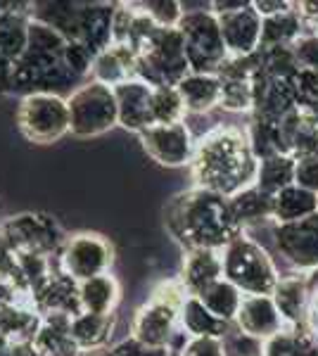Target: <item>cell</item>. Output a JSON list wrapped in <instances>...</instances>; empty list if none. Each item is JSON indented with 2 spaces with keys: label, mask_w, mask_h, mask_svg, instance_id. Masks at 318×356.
I'll use <instances>...</instances> for the list:
<instances>
[{
  "label": "cell",
  "mask_w": 318,
  "mask_h": 356,
  "mask_svg": "<svg viewBox=\"0 0 318 356\" xmlns=\"http://www.w3.org/2000/svg\"><path fill=\"white\" fill-rule=\"evenodd\" d=\"M294 169H297V159L292 154H278V157H269L259 162L257 183L254 186L266 195L276 197L280 191L294 186Z\"/></svg>",
  "instance_id": "35"
},
{
  "label": "cell",
  "mask_w": 318,
  "mask_h": 356,
  "mask_svg": "<svg viewBox=\"0 0 318 356\" xmlns=\"http://www.w3.org/2000/svg\"><path fill=\"white\" fill-rule=\"evenodd\" d=\"M223 278V259L216 250H193L183 259L178 280L190 297H200L207 288Z\"/></svg>",
  "instance_id": "22"
},
{
  "label": "cell",
  "mask_w": 318,
  "mask_h": 356,
  "mask_svg": "<svg viewBox=\"0 0 318 356\" xmlns=\"http://www.w3.org/2000/svg\"><path fill=\"white\" fill-rule=\"evenodd\" d=\"M171 238L188 252L216 250L221 252L238 233H242L230 214L228 197L216 193L190 188L176 195L164 211Z\"/></svg>",
  "instance_id": "2"
},
{
  "label": "cell",
  "mask_w": 318,
  "mask_h": 356,
  "mask_svg": "<svg viewBox=\"0 0 318 356\" xmlns=\"http://www.w3.org/2000/svg\"><path fill=\"white\" fill-rule=\"evenodd\" d=\"M17 126L22 136L38 145H50L69 134L67 97L55 93H33L22 97L17 110Z\"/></svg>",
  "instance_id": "9"
},
{
  "label": "cell",
  "mask_w": 318,
  "mask_h": 356,
  "mask_svg": "<svg viewBox=\"0 0 318 356\" xmlns=\"http://www.w3.org/2000/svg\"><path fill=\"white\" fill-rule=\"evenodd\" d=\"M69 105V134L77 138H97L119 124L114 88L97 81H86L72 90Z\"/></svg>",
  "instance_id": "8"
},
{
  "label": "cell",
  "mask_w": 318,
  "mask_h": 356,
  "mask_svg": "<svg viewBox=\"0 0 318 356\" xmlns=\"http://www.w3.org/2000/svg\"><path fill=\"white\" fill-rule=\"evenodd\" d=\"M190 171L195 188L230 200L257 183L259 159L250 150L245 129L216 126L195 143Z\"/></svg>",
  "instance_id": "1"
},
{
  "label": "cell",
  "mask_w": 318,
  "mask_h": 356,
  "mask_svg": "<svg viewBox=\"0 0 318 356\" xmlns=\"http://www.w3.org/2000/svg\"><path fill=\"white\" fill-rule=\"evenodd\" d=\"M33 356H81L72 337V316L45 314L31 340Z\"/></svg>",
  "instance_id": "20"
},
{
  "label": "cell",
  "mask_w": 318,
  "mask_h": 356,
  "mask_svg": "<svg viewBox=\"0 0 318 356\" xmlns=\"http://www.w3.org/2000/svg\"><path fill=\"white\" fill-rule=\"evenodd\" d=\"M33 309L45 316V314H67V316H79V283L72 280L57 268L53 278L40 288L36 295L31 297Z\"/></svg>",
  "instance_id": "23"
},
{
  "label": "cell",
  "mask_w": 318,
  "mask_h": 356,
  "mask_svg": "<svg viewBox=\"0 0 318 356\" xmlns=\"http://www.w3.org/2000/svg\"><path fill=\"white\" fill-rule=\"evenodd\" d=\"M318 211V195L290 186L273 197V223H294Z\"/></svg>",
  "instance_id": "33"
},
{
  "label": "cell",
  "mask_w": 318,
  "mask_h": 356,
  "mask_svg": "<svg viewBox=\"0 0 318 356\" xmlns=\"http://www.w3.org/2000/svg\"><path fill=\"white\" fill-rule=\"evenodd\" d=\"M273 243L294 273H314L318 268V211L294 223H273Z\"/></svg>",
  "instance_id": "12"
},
{
  "label": "cell",
  "mask_w": 318,
  "mask_h": 356,
  "mask_svg": "<svg viewBox=\"0 0 318 356\" xmlns=\"http://www.w3.org/2000/svg\"><path fill=\"white\" fill-rule=\"evenodd\" d=\"M178 325H181V330L188 337H216V340H223L225 332L233 328V323L218 321L198 297H188L186 300L181 309Z\"/></svg>",
  "instance_id": "31"
},
{
  "label": "cell",
  "mask_w": 318,
  "mask_h": 356,
  "mask_svg": "<svg viewBox=\"0 0 318 356\" xmlns=\"http://www.w3.org/2000/svg\"><path fill=\"white\" fill-rule=\"evenodd\" d=\"M254 90V119H266V122H283L290 112L297 110L294 105L292 81H280V79L264 76L262 72L254 74L252 79Z\"/></svg>",
  "instance_id": "15"
},
{
  "label": "cell",
  "mask_w": 318,
  "mask_h": 356,
  "mask_svg": "<svg viewBox=\"0 0 318 356\" xmlns=\"http://www.w3.org/2000/svg\"><path fill=\"white\" fill-rule=\"evenodd\" d=\"M117 314H79L72 318V337L79 352L90 356L105 352L114 335Z\"/></svg>",
  "instance_id": "24"
},
{
  "label": "cell",
  "mask_w": 318,
  "mask_h": 356,
  "mask_svg": "<svg viewBox=\"0 0 318 356\" xmlns=\"http://www.w3.org/2000/svg\"><path fill=\"white\" fill-rule=\"evenodd\" d=\"M67 41L43 22L33 19L29 26L26 53L15 62L13 72V93H55L62 88H72L81 81V76L69 69L65 62ZM79 88V86H77Z\"/></svg>",
  "instance_id": "3"
},
{
  "label": "cell",
  "mask_w": 318,
  "mask_h": 356,
  "mask_svg": "<svg viewBox=\"0 0 318 356\" xmlns=\"http://www.w3.org/2000/svg\"><path fill=\"white\" fill-rule=\"evenodd\" d=\"M22 300H26V297L22 295V292L17 290L13 283H5V280H0V309L10 307V304H17Z\"/></svg>",
  "instance_id": "52"
},
{
  "label": "cell",
  "mask_w": 318,
  "mask_h": 356,
  "mask_svg": "<svg viewBox=\"0 0 318 356\" xmlns=\"http://www.w3.org/2000/svg\"><path fill=\"white\" fill-rule=\"evenodd\" d=\"M81 356H86V354H81Z\"/></svg>",
  "instance_id": "56"
},
{
  "label": "cell",
  "mask_w": 318,
  "mask_h": 356,
  "mask_svg": "<svg viewBox=\"0 0 318 356\" xmlns=\"http://www.w3.org/2000/svg\"><path fill=\"white\" fill-rule=\"evenodd\" d=\"M29 26L31 17L19 13H3L0 10V57L8 62L19 60L29 45Z\"/></svg>",
  "instance_id": "34"
},
{
  "label": "cell",
  "mask_w": 318,
  "mask_h": 356,
  "mask_svg": "<svg viewBox=\"0 0 318 356\" xmlns=\"http://www.w3.org/2000/svg\"><path fill=\"white\" fill-rule=\"evenodd\" d=\"M138 72V55L136 50L129 45L112 43L105 53H100L93 60L90 67V81H97L109 88H117V86L133 81Z\"/></svg>",
  "instance_id": "21"
},
{
  "label": "cell",
  "mask_w": 318,
  "mask_h": 356,
  "mask_svg": "<svg viewBox=\"0 0 318 356\" xmlns=\"http://www.w3.org/2000/svg\"><path fill=\"white\" fill-rule=\"evenodd\" d=\"M136 5L161 29H176L183 17L181 3H176V0H148V3Z\"/></svg>",
  "instance_id": "42"
},
{
  "label": "cell",
  "mask_w": 318,
  "mask_h": 356,
  "mask_svg": "<svg viewBox=\"0 0 318 356\" xmlns=\"http://www.w3.org/2000/svg\"><path fill=\"white\" fill-rule=\"evenodd\" d=\"M306 285H309V290H318V268L306 275Z\"/></svg>",
  "instance_id": "54"
},
{
  "label": "cell",
  "mask_w": 318,
  "mask_h": 356,
  "mask_svg": "<svg viewBox=\"0 0 318 356\" xmlns=\"http://www.w3.org/2000/svg\"><path fill=\"white\" fill-rule=\"evenodd\" d=\"M245 134H247V143H250V150L259 162H264L269 157H278V154H290L280 122H266V119L252 117Z\"/></svg>",
  "instance_id": "32"
},
{
  "label": "cell",
  "mask_w": 318,
  "mask_h": 356,
  "mask_svg": "<svg viewBox=\"0 0 318 356\" xmlns=\"http://www.w3.org/2000/svg\"><path fill=\"white\" fill-rule=\"evenodd\" d=\"M13 72H15L13 62H8L5 57H0V95L13 93Z\"/></svg>",
  "instance_id": "53"
},
{
  "label": "cell",
  "mask_w": 318,
  "mask_h": 356,
  "mask_svg": "<svg viewBox=\"0 0 318 356\" xmlns=\"http://www.w3.org/2000/svg\"><path fill=\"white\" fill-rule=\"evenodd\" d=\"M228 207L240 231H250L252 226H259L264 221L273 223V197L259 191L257 186H250L242 193L233 195L228 200Z\"/></svg>",
  "instance_id": "26"
},
{
  "label": "cell",
  "mask_w": 318,
  "mask_h": 356,
  "mask_svg": "<svg viewBox=\"0 0 318 356\" xmlns=\"http://www.w3.org/2000/svg\"><path fill=\"white\" fill-rule=\"evenodd\" d=\"M0 280H5V283H13L15 288L22 292V288H19V264H17V254H15L13 247L8 245V240L3 238V233H0ZM22 295H24V292H22Z\"/></svg>",
  "instance_id": "47"
},
{
  "label": "cell",
  "mask_w": 318,
  "mask_h": 356,
  "mask_svg": "<svg viewBox=\"0 0 318 356\" xmlns=\"http://www.w3.org/2000/svg\"><path fill=\"white\" fill-rule=\"evenodd\" d=\"M188 117L186 102L178 88H154L152 90V119L157 124H183Z\"/></svg>",
  "instance_id": "39"
},
{
  "label": "cell",
  "mask_w": 318,
  "mask_h": 356,
  "mask_svg": "<svg viewBox=\"0 0 318 356\" xmlns=\"http://www.w3.org/2000/svg\"><path fill=\"white\" fill-rule=\"evenodd\" d=\"M152 90L141 79H133L114 88L117 97V112H119V126L136 134H143L150 126H154L152 119Z\"/></svg>",
  "instance_id": "17"
},
{
  "label": "cell",
  "mask_w": 318,
  "mask_h": 356,
  "mask_svg": "<svg viewBox=\"0 0 318 356\" xmlns=\"http://www.w3.org/2000/svg\"><path fill=\"white\" fill-rule=\"evenodd\" d=\"M223 354L225 356H264L262 354V347L264 342L262 340H254V337L245 335V332H240L238 328H230L228 332L223 335Z\"/></svg>",
  "instance_id": "43"
},
{
  "label": "cell",
  "mask_w": 318,
  "mask_h": 356,
  "mask_svg": "<svg viewBox=\"0 0 318 356\" xmlns=\"http://www.w3.org/2000/svg\"><path fill=\"white\" fill-rule=\"evenodd\" d=\"M264 356H318V340L306 330L283 328L264 342Z\"/></svg>",
  "instance_id": "37"
},
{
  "label": "cell",
  "mask_w": 318,
  "mask_h": 356,
  "mask_svg": "<svg viewBox=\"0 0 318 356\" xmlns=\"http://www.w3.org/2000/svg\"><path fill=\"white\" fill-rule=\"evenodd\" d=\"M55 261L62 273L84 283L109 273L114 264V247L100 233H77L65 240Z\"/></svg>",
  "instance_id": "11"
},
{
  "label": "cell",
  "mask_w": 318,
  "mask_h": 356,
  "mask_svg": "<svg viewBox=\"0 0 318 356\" xmlns=\"http://www.w3.org/2000/svg\"><path fill=\"white\" fill-rule=\"evenodd\" d=\"M259 72L264 76L280 79V81H292L299 74L297 57L292 48H271L259 50Z\"/></svg>",
  "instance_id": "38"
},
{
  "label": "cell",
  "mask_w": 318,
  "mask_h": 356,
  "mask_svg": "<svg viewBox=\"0 0 318 356\" xmlns=\"http://www.w3.org/2000/svg\"><path fill=\"white\" fill-rule=\"evenodd\" d=\"M294 57H297L299 69L306 72H318V36L311 31H304L299 41L292 45Z\"/></svg>",
  "instance_id": "44"
},
{
  "label": "cell",
  "mask_w": 318,
  "mask_h": 356,
  "mask_svg": "<svg viewBox=\"0 0 318 356\" xmlns=\"http://www.w3.org/2000/svg\"><path fill=\"white\" fill-rule=\"evenodd\" d=\"M254 10L259 13V17H273V15H280L285 10L292 8V3H285V0H254Z\"/></svg>",
  "instance_id": "50"
},
{
  "label": "cell",
  "mask_w": 318,
  "mask_h": 356,
  "mask_svg": "<svg viewBox=\"0 0 318 356\" xmlns=\"http://www.w3.org/2000/svg\"><path fill=\"white\" fill-rule=\"evenodd\" d=\"M0 233L15 250V254H31V257H50L60 254L65 245V233L60 223L48 214H33L24 211L13 219L0 223Z\"/></svg>",
  "instance_id": "10"
},
{
  "label": "cell",
  "mask_w": 318,
  "mask_h": 356,
  "mask_svg": "<svg viewBox=\"0 0 318 356\" xmlns=\"http://www.w3.org/2000/svg\"><path fill=\"white\" fill-rule=\"evenodd\" d=\"M138 138H141V145L148 152V157H152L161 166L176 169V166H186L193 162L195 140L186 122L150 126L143 134H138Z\"/></svg>",
  "instance_id": "13"
},
{
  "label": "cell",
  "mask_w": 318,
  "mask_h": 356,
  "mask_svg": "<svg viewBox=\"0 0 318 356\" xmlns=\"http://www.w3.org/2000/svg\"><path fill=\"white\" fill-rule=\"evenodd\" d=\"M93 60L95 55L90 53L86 45H81L79 41H69L67 48H65V62L69 65V69H72L77 76L84 79L86 74H90V67H93Z\"/></svg>",
  "instance_id": "45"
},
{
  "label": "cell",
  "mask_w": 318,
  "mask_h": 356,
  "mask_svg": "<svg viewBox=\"0 0 318 356\" xmlns=\"http://www.w3.org/2000/svg\"><path fill=\"white\" fill-rule=\"evenodd\" d=\"M90 356H171V354L169 349H148L129 337V340L114 344V347H107L105 352H97Z\"/></svg>",
  "instance_id": "48"
},
{
  "label": "cell",
  "mask_w": 318,
  "mask_h": 356,
  "mask_svg": "<svg viewBox=\"0 0 318 356\" xmlns=\"http://www.w3.org/2000/svg\"><path fill=\"white\" fill-rule=\"evenodd\" d=\"M294 105L306 114H318V72L299 69V74L292 79Z\"/></svg>",
  "instance_id": "41"
},
{
  "label": "cell",
  "mask_w": 318,
  "mask_h": 356,
  "mask_svg": "<svg viewBox=\"0 0 318 356\" xmlns=\"http://www.w3.org/2000/svg\"><path fill=\"white\" fill-rule=\"evenodd\" d=\"M221 81V110L225 112H250L254 107L252 81L245 79H218Z\"/></svg>",
  "instance_id": "40"
},
{
  "label": "cell",
  "mask_w": 318,
  "mask_h": 356,
  "mask_svg": "<svg viewBox=\"0 0 318 356\" xmlns=\"http://www.w3.org/2000/svg\"><path fill=\"white\" fill-rule=\"evenodd\" d=\"M40 318L43 316L33 309L29 297L17 304H10V307H3L0 309V337L15 344H31L38 332Z\"/></svg>",
  "instance_id": "25"
},
{
  "label": "cell",
  "mask_w": 318,
  "mask_h": 356,
  "mask_svg": "<svg viewBox=\"0 0 318 356\" xmlns=\"http://www.w3.org/2000/svg\"><path fill=\"white\" fill-rule=\"evenodd\" d=\"M121 300L119 280L112 273L79 283V307L81 314H114Z\"/></svg>",
  "instance_id": "29"
},
{
  "label": "cell",
  "mask_w": 318,
  "mask_h": 356,
  "mask_svg": "<svg viewBox=\"0 0 318 356\" xmlns=\"http://www.w3.org/2000/svg\"><path fill=\"white\" fill-rule=\"evenodd\" d=\"M117 5L107 3H81L77 41L90 50L95 57L112 45V26Z\"/></svg>",
  "instance_id": "18"
},
{
  "label": "cell",
  "mask_w": 318,
  "mask_h": 356,
  "mask_svg": "<svg viewBox=\"0 0 318 356\" xmlns=\"http://www.w3.org/2000/svg\"><path fill=\"white\" fill-rule=\"evenodd\" d=\"M186 102L188 114H207L221 105V81L209 74H188L176 86Z\"/></svg>",
  "instance_id": "30"
},
{
  "label": "cell",
  "mask_w": 318,
  "mask_h": 356,
  "mask_svg": "<svg viewBox=\"0 0 318 356\" xmlns=\"http://www.w3.org/2000/svg\"><path fill=\"white\" fill-rule=\"evenodd\" d=\"M216 17L228 57H247L257 53L262 43V17L252 3H245L240 10Z\"/></svg>",
  "instance_id": "14"
},
{
  "label": "cell",
  "mask_w": 318,
  "mask_h": 356,
  "mask_svg": "<svg viewBox=\"0 0 318 356\" xmlns=\"http://www.w3.org/2000/svg\"><path fill=\"white\" fill-rule=\"evenodd\" d=\"M280 129L294 159L318 152V114L294 110L280 122Z\"/></svg>",
  "instance_id": "27"
},
{
  "label": "cell",
  "mask_w": 318,
  "mask_h": 356,
  "mask_svg": "<svg viewBox=\"0 0 318 356\" xmlns=\"http://www.w3.org/2000/svg\"><path fill=\"white\" fill-rule=\"evenodd\" d=\"M183 17L178 31L186 45L190 74H209L216 76L218 69L228 60L218 17L212 13V3H181Z\"/></svg>",
  "instance_id": "5"
},
{
  "label": "cell",
  "mask_w": 318,
  "mask_h": 356,
  "mask_svg": "<svg viewBox=\"0 0 318 356\" xmlns=\"http://www.w3.org/2000/svg\"><path fill=\"white\" fill-rule=\"evenodd\" d=\"M188 292L178 278L161 280L150 300L136 312L131 321V340L148 349H169L173 337L181 332L178 318L188 300Z\"/></svg>",
  "instance_id": "4"
},
{
  "label": "cell",
  "mask_w": 318,
  "mask_h": 356,
  "mask_svg": "<svg viewBox=\"0 0 318 356\" xmlns=\"http://www.w3.org/2000/svg\"><path fill=\"white\" fill-rule=\"evenodd\" d=\"M223 278L242 295H273L280 280L278 266L271 254L250 233L242 231L221 250Z\"/></svg>",
  "instance_id": "6"
},
{
  "label": "cell",
  "mask_w": 318,
  "mask_h": 356,
  "mask_svg": "<svg viewBox=\"0 0 318 356\" xmlns=\"http://www.w3.org/2000/svg\"><path fill=\"white\" fill-rule=\"evenodd\" d=\"M178 356H225L223 342L216 337H188Z\"/></svg>",
  "instance_id": "49"
},
{
  "label": "cell",
  "mask_w": 318,
  "mask_h": 356,
  "mask_svg": "<svg viewBox=\"0 0 318 356\" xmlns=\"http://www.w3.org/2000/svg\"><path fill=\"white\" fill-rule=\"evenodd\" d=\"M306 31H311V33H316V36H318V19L311 22V24H306Z\"/></svg>",
  "instance_id": "55"
},
{
  "label": "cell",
  "mask_w": 318,
  "mask_h": 356,
  "mask_svg": "<svg viewBox=\"0 0 318 356\" xmlns=\"http://www.w3.org/2000/svg\"><path fill=\"white\" fill-rule=\"evenodd\" d=\"M190 74L183 36L176 29H157L154 36L138 50L136 79L150 88H176Z\"/></svg>",
  "instance_id": "7"
},
{
  "label": "cell",
  "mask_w": 318,
  "mask_h": 356,
  "mask_svg": "<svg viewBox=\"0 0 318 356\" xmlns=\"http://www.w3.org/2000/svg\"><path fill=\"white\" fill-rule=\"evenodd\" d=\"M242 292L235 288L233 283H228L225 278L216 280L212 288H207L198 300L205 304L209 312L216 316L218 321H225V323H235V316L240 312L242 304Z\"/></svg>",
  "instance_id": "36"
},
{
  "label": "cell",
  "mask_w": 318,
  "mask_h": 356,
  "mask_svg": "<svg viewBox=\"0 0 318 356\" xmlns=\"http://www.w3.org/2000/svg\"><path fill=\"white\" fill-rule=\"evenodd\" d=\"M276 309L280 312V318L285 328L292 330H306V307H309V285L306 275L290 273L280 275L278 285L273 290Z\"/></svg>",
  "instance_id": "19"
},
{
  "label": "cell",
  "mask_w": 318,
  "mask_h": 356,
  "mask_svg": "<svg viewBox=\"0 0 318 356\" xmlns=\"http://www.w3.org/2000/svg\"><path fill=\"white\" fill-rule=\"evenodd\" d=\"M306 332L318 340V290H309V307H306Z\"/></svg>",
  "instance_id": "51"
},
{
  "label": "cell",
  "mask_w": 318,
  "mask_h": 356,
  "mask_svg": "<svg viewBox=\"0 0 318 356\" xmlns=\"http://www.w3.org/2000/svg\"><path fill=\"white\" fill-rule=\"evenodd\" d=\"M235 328L254 340L266 342L276 332L285 328L280 318V312L276 309V302L271 295H245L240 304V312L235 316Z\"/></svg>",
  "instance_id": "16"
},
{
  "label": "cell",
  "mask_w": 318,
  "mask_h": 356,
  "mask_svg": "<svg viewBox=\"0 0 318 356\" xmlns=\"http://www.w3.org/2000/svg\"><path fill=\"white\" fill-rule=\"evenodd\" d=\"M304 31H306V24L292 3V8L285 10V13L264 17L262 19V43H259V50L292 48Z\"/></svg>",
  "instance_id": "28"
},
{
  "label": "cell",
  "mask_w": 318,
  "mask_h": 356,
  "mask_svg": "<svg viewBox=\"0 0 318 356\" xmlns=\"http://www.w3.org/2000/svg\"><path fill=\"white\" fill-rule=\"evenodd\" d=\"M294 186L318 195V152L306 154V157L297 159V169H294Z\"/></svg>",
  "instance_id": "46"
}]
</instances>
